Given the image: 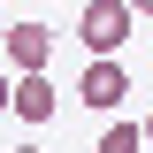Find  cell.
Masks as SVG:
<instances>
[{
  "label": "cell",
  "instance_id": "1",
  "mask_svg": "<svg viewBox=\"0 0 153 153\" xmlns=\"http://www.w3.org/2000/svg\"><path fill=\"white\" fill-rule=\"evenodd\" d=\"M130 23H138V8H130V0H84V16H76V38H84L92 54H123Z\"/></svg>",
  "mask_w": 153,
  "mask_h": 153
},
{
  "label": "cell",
  "instance_id": "2",
  "mask_svg": "<svg viewBox=\"0 0 153 153\" xmlns=\"http://www.w3.org/2000/svg\"><path fill=\"white\" fill-rule=\"evenodd\" d=\"M123 92H130V69H123L115 54H92V61H84V76H76V100H84V107L115 115V107H123Z\"/></svg>",
  "mask_w": 153,
  "mask_h": 153
},
{
  "label": "cell",
  "instance_id": "3",
  "mask_svg": "<svg viewBox=\"0 0 153 153\" xmlns=\"http://www.w3.org/2000/svg\"><path fill=\"white\" fill-rule=\"evenodd\" d=\"M46 61H54V31H46V23H16V31H8V69L31 76V69H46Z\"/></svg>",
  "mask_w": 153,
  "mask_h": 153
},
{
  "label": "cell",
  "instance_id": "4",
  "mask_svg": "<svg viewBox=\"0 0 153 153\" xmlns=\"http://www.w3.org/2000/svg\"><path fill=\"white\" fill-rule=\"evenodd\" d=\"M16 115H23V123H54V115H61V92L46 84V69L16 76Z\"/></svg>",
  "mask_w": 153,
  "mask_h": 153
},
{
  "label": "cell",
  "instance_id": "5",
  "mask_svg": "<svg viewBox=\"0 0 153 153\" xmlns=\"http://www.w3.org/2000/svg\"><path fill=\"white\" fill-rule=\"evenodd\" d=\"M100 153H146V123H107L100 130Z\"/></svg>",
  "mask_w": 153,
  "mask_h": 153
},
{
  "label": "cell",
  "instance_id": "6",
  "mask_svg": "<svg viewBox=\"0 0 153 153\" xmlns=\"http://www.w3.org/2000/svg\"><path fill=\"white\" fill-rule=\"evenodd\" d=\"M0 115H16V76H0Z\"/></svg>",
  "mask_w": 153,
  "mask_h": 153
},
{
  "label": "cell",
  "instance_id": "7",
  "mask_svg": "<svg viewBox=\"0 0 153 153\" xmlns=\"http://www.w3.org/2000/svg\"><path fill=\"white\" fill-rule=\"evenodd\" d=\"M130 8H138V16H153V0H130Z\"/></svg>",
  "mask_w": 153,
  "mask_h": 153
},
{
  "label": "cell",
  "instance_id": "8",
  "mask_svg": "<svg viewBox=\"0 0 153 153\" xmlns=\"http://www.w3.org/2000/svg\"><path fill=\"white\" fill-rule=\"evenodd\" d=\"M146 146H153V115H146Z\"/></svg>",
  "mask_w": 153,
  "mask_h": 153
},
{
  "label": "cell",
  "instance_id": "9",
  "mask_svg": "<svg viewBox=\"0 0 153 153\" xmlns=\"http://www.w3.org/2000/svg\"><path fill=\"white\" fill-rule=\"evenodd\" d=\"M16 153H46V146H16Z\"/></svg>",
  "mask_w": 153,
  "mask_h": 153
},
{
  "label": "cell",
  "instance_id": "10",
  "mask_svg": "<svg viewBox=\"0 0 153 153\" xmlns=\"http://www.w3.org/2000/svg\"><path fill=\"white\" fill-rule=\"evenodd\" d=\"M0 54H8V38H0Z\"/></svg>",
  "mask_w": 153,
  "mask_h": 153
}]
</instances>
